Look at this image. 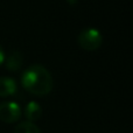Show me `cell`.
<instances>
[{"mask_svg":"<svg viewBox=\"0 0 133 133\" xmlns=\"http://www.w3.org/2000/svg\"><path fill=\"white\" fill-rule=\"evenodd\" d=\"M21 84L23 89L35 96H46L53 90L54 81L50 72L43 65L34 64L23 71Z\"/></svg>","mask_w":133,"mask_h":133,"instance_id":"1","label":"cell"},{"mask_svg":"<svg viewBox=\"0 0 133 133\" xmlns=\"http://www.w3.org/2000/svg\"><path fill=\"white\" fill-rule=\"evenodd\" d=\"M77 41L82 49L92 51L97 50L102 46L103 36H102L101 32L96 28H85L79 33Z\"/></svg>","mask_w":133,"mask_h":133,"instance_id":"2","label":"cell"},{"mask_svg":"<svg viewBox=\"0 0 133 133\" xmlns=\"http://www.w3.org/2000/svg\"><path fill=\"white\" fill-rule=\"evenodd\" d=\"M21 117V109L15 102L0 103V120L6 124L15 123Z\"/></svg>","mask_w":133,"mask_h":133,"instance_id":"3","label":"cell"},{"mask_svg":"<svg viewBox=\"0 0 133 133\" xmlns=\"http://www.w3.org/2000/svg\"><path fill=\"white\" fill-rule=\"evenodd\" d=\"M18 91V85L13 78L0 77V97L14 96Z\"/></svg>","mask_w":133,"mask_h":133,"instance_id":"4","label":"cell"},{"mask_svg":"<svg viewBox=\"0 0 133 133\" xmlns=\"http://www.w3.org/2000/svg\"><path fill=\"white\" fill-rule=\"evenodd\" d=\"M23 113H25V117L28 119V122H35V120H37L40 117H41L42 109H41V106H40L39 103L32 101L26 105Z\"/></svg>","mask_w":133,"mask_h":133,"instance_id":"5","label":"cell"},{"mask_svg":"<svg viewBox=\"0 0 133 133\" xmlns=\"http://www.w3.org/2000/svg\"><path fill=\"white\" fill-rule=\"evenodd\" d=\"M4 62H6V68L9 71H18L22 65V55L19 51H13L5 58Z\"/></svg>","mask_w":133,"mask_h":133,"instance_id":"6","label":"cell"},{"mask_svg":"<svg viewBox=\"0 0 133 133\" xmlns=\"http://www.w3.org/2000/svg\"><path fill=\"white\" fill-rule=\"evenodd\" d=\"M14 133H41V131L33 122H22L16 125Z\"/></svg>","mask_w":133,"mask_h":133,"instance_id":"7","label":"cell"},{"mask_svg":"<svg viewBox=\"0 0 133 133\" xmlns=\"http://www.w3.org/2000/svg\"><path fill=\"white\" fill-rule=\"evenodd\" d=\"M4 61H5V51L2 49V47L0 46V65L4 63Z\"/></svg>","mask_w":133,"mask_h":133,"instance_id":"8","label":"cell"}]
</instances>
